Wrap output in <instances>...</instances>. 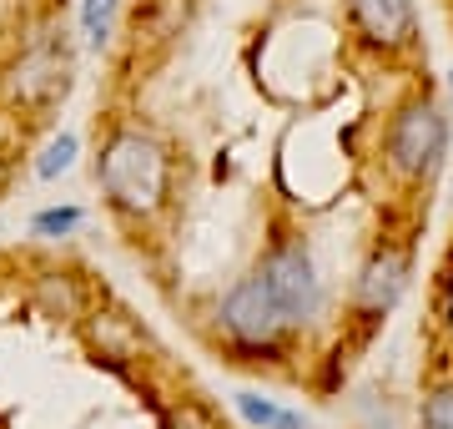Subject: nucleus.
<instances>
[{
  "instance_id": "6",
  "label": "nucleus",
  "mask_w": 453,
  "mask_h": 429,
  "mask_svg": "<svg viewBox=\"0 0 453 429\" xmlns=\"http://www.w3.org/2000/svg\"><path fill=\"white\" fill-rule=\"evenodd\" d=\"M408 278H413V243H393V238L372 243L353 278V293H348L353 318L357 324H383L398 308Z\"/></svg>"
},
{
  "instance_id": "5",
  "label": "nucleus",
  "mask_w": 453,
  "mask_h": 429,
  "mask_svg": "<svg viewBox=\"0 0 453 429\" xmlns=\"http://www.w3.org/2000/svg\"><path fill=\"white\" fill-rule=\"evenodd\" d=\"M71 76H76V56H71L65 31H46L20 51V61L5 76V97L16 112H50L56 101H65Z\"/></svg>"
},
{
  "instance_id": "15",
  "label": "nucleus",
  "mask_w": 453,
  "mask_h": 429,
  "mask_svg": "<svg viewBox=\"0 0 453 429\" xmlns=\"http://www.w3.org/2000/svg\"><path fill=\"white\" fill-rule=\"evenodd\" d=\"M449 97H453V71H449Z\"/></svg>"
},
{
  "instance_id": "12",
  "label": "nucleus",
  "mask_w": 453,
  "mask_h": 429,
  "mask_svg": "<svg viewBox=\"0 0 453 429\" xmlns=\"http://www.w3.org/2000/svg\"><path fill=\"white\" fill-rule=\"evenodd\" d=\"M81 222H86L81 207H46V213L31 217V232H35V238H71Z\"/></svg>"
},
{
  "instance_id": "8",
  "label": "nucleus",
  "mask_w": 453,
  "mask_h": 429,
  "mask_svg": "<svg viewBox=\"0 0 453 429\" xmlns=\"http://www.w3.org/2000/svg\"><path fill=\"white\" fill-rule=\"evenodd\" d=\"M232 404H237V414H242L252 429H312L303 410H288V404H277V399L257 394V389H237Z\"/></svg>"
},
{
  "instance_id": "9",
  "label": "nucleus",
  "mask_w": 453,
  "mask_h": 429,
  "mask_svg": "<svg viewBox=\"0 0 453 429\" xmlns=\"http://www.w3.org/2000/svg\"><path fill=\"white\" fill-rule=\"evenodd\" d=\"M76 157H81V136H76V132H56L46 147L35 152V177H41V182L65 177V172L76 167Z\"/></svg>"
},
{
  "instance_id": "1",
  "label": "nucleus",
  "mask_w": 453,
  "mask_h": 429,
  "mask_svg": "<svg viewBox=\"0 0 453 429\" xmlns=\"http://www.w3.org/2000/svg\"><path fill=\"white\" fill-rule=\"evenodd\" d=\"M96 187L121 222L146 228L177 198V152L142 121H116L96 147Z\"/></svg>"
},
{
  "instance_id": "2",
  "label": "nucleus",
  "mask_w": 453,
  "mask_h": 429,
  "mask_svg": "<svg viewBox=\"0 0 453 429\" xmlns=\"http://www.w3.org/2000/svg\"><path fill=\"white\" fill-rule=\"evenodd\" d=\"M217 333L237 363H282L297 329L277 308V298L262 288L257 273H242L217 298Z\"/></svg>"
},
{
  "instance_id": "7",
  "label": "nucleus",
  "mask_w": 453,
  "mask_h": 429,
  "mask_svg": "<svg viewBox=\"0 0 453 429\" xmlns=\"http://www.w3.org/2000/svg\"><path fill=\"white\" fill-rule=\"evenodd\" d=\"M348 26L357 31V41L383 56H403L418 46V11L413 0H342Z\"/></svg>"
},
{
  "instance_id": "13",
  "label": "nucleus",
  "mask_w": 453,
  "mask_h": 429,
  "mask_svg": "<svg viewBox=\"0 0 453 429\" xmlns=\"http://www.w3.org/2000/svg\"><path fill=\"white\" fill-rule=\"evenodd\" d=\"M438 324H443V333H449V344H453V268L438 283Z\"/></svg>"
},
{
  "instance_id": "3",
  "label": "nucleus",
  "mask_w": 453,
  "mask_h": 429,
  "mask_svg": "<svg viewBox=\"0 0 453 429\" xmlns=\"http://www.w3.org/2000/svg\"><path fill=\"white\" fill-rule=\"evenodd\" d=\"M443 157H449V112L438 106V97L413 91L393 106L383 127V167L403 187H428L443 172Z\"/></svg>"
},
{
  "instance_id": "14",
  "label": "nucleus",
  "mask_w": 453,
  "mask_h": 429,
  "mask_svg": "<svg viewBox=\"0 0 453 429\" xmlns=\"http://www.w3.org/2000/svg\"><path fill=\"white\" fill-rule=\"evenodd\" d=\"M5 187H11V157L0 152V198H5Z\"/></svg>"
},
{
  "instance_id": "4",
  "label": "nucleus",
  "mask_w": 453,
  "mask_h": 429,
  "mask_svg": "<svg viewBox=\"0 0 453 429\" xmlns=\"http://www.w3.org/2000/svg\"><path fill=\"white\" fill-rule=\"evenodd\" d=\"M262 288L277 298V308L288 314V324L297 333L312 329L318 318L327 314V288H323V273H318V258H312L308 238L303 232H277L273 243L262 248L257 268Z\"/></svg>"
},
{
  "instance_id": "10",
  "label": "nucleus",
  "mask_w": 453,
  "mask_h": 429,
  "mask_svg": "<svg viewBox=\"0 0 453 429\" xmlns=\"http://www.w3.org/2000/svg\"><path fill=\"white\" fill-rule=\"evenodd\" d=\"M418 425L423 429H453V374L434 379L418 399Z\"/></svg>"
},
{
  "instance_id": "11",
  "label": "nucleus",
  "mask_w": 453,
  "mask_h": 429,
  "mask_svg": "<svg viewBox=\"0 0 453 429\" xmlns=\"http://www.w3.org/2000/svg\"><path fill=\"white\" fill-rule=\"evenodd\" d=\"M116 5H121V0H86V5H81V35H86V46H106V41H111Z\"/></svg>"
}]
</instances>
